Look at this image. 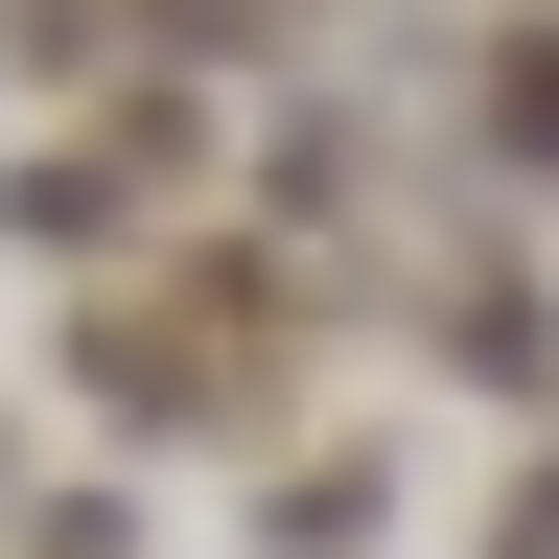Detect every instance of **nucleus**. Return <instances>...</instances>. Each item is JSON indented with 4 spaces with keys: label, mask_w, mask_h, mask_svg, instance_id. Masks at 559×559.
Segmentation results:
<instances>
[{
    "label": "nucleus",
    "mask_w": 559,
    "mask_h": 559,
    "mask_svg": "<svg viewBox=\"0 0 559 559\" xmlns=\"http://www.w3.org/2000/svg\"><path fill=\"white\" fill-rule=\"evenodd\" d=\"M466 140H489V187L559 210V0H489V47H466Z\"/></svg>",
    "instance_id": "1"
},
{
    "label": "nucleus",
    "mask_w": 559,
    "mask_h": 559,
    "mask_svg": "<svg viewBox=\"0 0 559 559\" xmlns=\"http://www.w3.org/2000/svg\"><path fill=\"white\" fill-rule=\"evenodd\" d=\"M0 536H24V419H0Z\"/></svg>",
    "instance_id": "4"
},
{
    "label": "nucleus",
    "mask_w": 559,
    "mask_h": 559,
    "mask_svg": "<svg viewBox=\"0 0 559 559\" xmlns=\"http://www.w3.org/2000/svg\"><path fill=\"white\" fill-rule=\"evenodd\" d=\"M489 559H559V443H536L513 489H489Z\"/></svg>",
    "instance_id": "3"
},
{
    "label": "nucleus",
    "mask_w": 559,
    "mask_h": 559,
    "mask_svg": "<svg viewBox=\"0 0 559 559\" xmlns=\"http://www.w3.org/2000/svg\"><path fill=\"white\" fill-rule=\"evenodd\" d=\"M373 513H396V443H373V419H326V443L257 466V559H349Z\"/></svg>",
    "instance_id": "2"
}]
</instances>
